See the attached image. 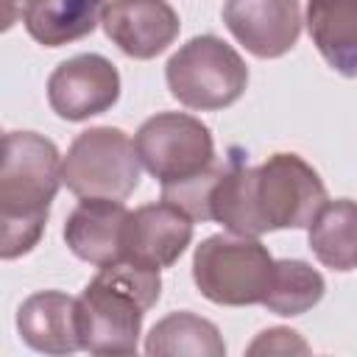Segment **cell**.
Listing matches in <instances>:
<instances>
[{"mask_svg":"<svg viewBox=\"0 0 357 357\" xmlns=\"http://www.w3.org/2000/svg\"><path fill=\"white\" fill-rule=\"evenodd\" d=\"M61 184L59 148L36 131L3 137L0 167V257L17 259L39 243Z\"/></svg>","mask_w":357,"mask_h":357,"instance_id":"1","label":"cell"},{"mask_svg":"<svg viewBox=\"0 0 357 357\" xmlns=\"http://www.w3.org/2000/svg\"><path fill=\"white\" fill-rule=\"evenodd\" d=\"M304 22L324 61L357 78V0H310Z\"/></svg>","mask_w":357,"mask_h":357,"instance_id":"14","label":"cell"},{"mask_svg":"<svg viewBox=\"0 0 357 357\" xmlns=\"http://www.w3.org/2000/svg\"><path fill=\"white\" fill-rule=\"evenodd\" d=\"M159 271L128 259L98 268L75 298L81 349L89 354H137L142 318L159 301Z\"/></svg>","mask_w":357,"mask_h":357,"instance_id":"2","label":"cell"},{"mask_svg":"<svg viewBox=\"0 0 357 357\" xmlns=\"http://www.w3.org/2000/svg\"><path fill=\"white\" fill-rule=\"evenodd\" d=\"M103 33L131 59L148 61L165 53L178 36V14L167 0H106Z\"/></svg>","mask_w":357,"mask_h":357,"instance_id":"11","label":"cell"},{"mask_svg":"<svg viewBox=\"0 0 357 357\" xmlns=\"http://www.w3.org/2000/svg\"><path fill=\"white\" fill-rule=\"evenodd\" d=\"M307 229L310 251L321 265L340 273L357 268V201H326Z\"/></svg>","mask_w":357,"mask_h":357,"instance_id":"16","label":"cell"},{"mask_svg":"<svg viewBox=\"0 0 357 357\" xmlns=\"http://www.w3.org/2000/svg\"><path fill=\"white\" fill-rule=\"evenodd\" d=\"M145 354L151 357H223L226 343L218 326L195 312L178 310L156 321L145 337Z\"/></svg>","mask_w":357,"mask_h":357,"instance_id":"17","label":"cell"},{"mask_svg":"<svg viewBox=\"0 0 357 357\" xmlns=\"http://www.w3.org/2000/svg\"><path fill=\"white\" fill-rule=\"evenodd\" d=\"M248 354H310V346L304 343V337L293 329L284 326H273L257 335V340L245 349Z\"/></svg>","mask_w":357,"mask_h":357,"instance_id":"20","label":"cell"},{"mask_svg":"<svg viewBox=\"0 0 357 357\" xmlns=\"http://www.w3.org/2000/svg\"><path fill=\"white\" fill-rule=\"evenodd\" d=\"M134 148L142 167L159 184L181 181L215 162L212 131L184 112H159L148 117L134 134Z\"/></svg>","mask_w":357,"mask_h":357,"instance_id":"7","label":"cell"},{"mask_svg":"<svg viewBox=\"0 0 357 357\" xmlns=\"http://www.w3.org/2000/svg\"><path fill=\"white\" fill-rule=\"evenodd\" d=\"M106 0H31L20 22L28 36L45 47H61L89 36L103 14Z\"/></svg>","mask_w":357,"mask_h":357,"instance_id":"15","label":"cell"},{"mask_svg":"<svg viewBox=\"0 0 357 357\" xmlns=\"http://www.w3.org/2000/svg\"><path fill=\"white\" fill-rule=\"evenodd\" d=\"M0 3H3V31H8L14 22H20L22 8H25L31 0H0Z\"/></svg>","mask_w":357,"mask_h":357,"instance_id":"21","label":"cell"},{"mask_svg":"<svg viewBox=\"0 0 357 357\" xmlns=\"http://www.w3.org/2000/svg\"><path fill=\"white\" fill-rule=\"evenodd\" d=\"M223 22L251 56L279 59L298 42L301 6L298 0H226Z\"/></svg>","mask_w":357,"mask_h":357,"instance_id":"9","label":"cell"},{"mask_svg":"<svg viewBox=\"0 0 357 357\" xmlns=\"http://www.w3.org/2000/svg\"><path fill=\"white\" fill-rule=\"evenodd\" d=\"M142 162L126 131L95 126L81 131L61 159V184L78 198L123 201L139 187Z\"/></svg>","mask_w":357,"mask_h":357,"instance_id":"5","label":"cell"},{"mask_svg":"<svg viewBox=\"0 0 357 357\" xmlns=\"http://www.w3.org/2000/svg\"><path fill=\"white\" fill-rule=\"evenodd\" d=\"M170 95L198 112H218L243 98L248 67L243 56L223 39L204 33L181 45L165 64Z\"/></svg>","mask_w":357,"mask_h":357,"instance_id":"4","label":"cell"},{"mask_svg":"<svg viewBox=\"0 0 357 357\" xmlns=\"http://www.w3.org/2000/svg\"><path fill=\"white\" fill-rule=\"evenodd\" d=\"M326 204V187L298 153H273L254 167V212L265 231L304 229Z\"/></svg>","mask_w":357,"mask_h":357,"instance_id":"6","label":"cell"},{"mask_svg":"<svg viewBox=\"0 0 357 357\" xmlns=\"http://www.w3.org/2000/svg\"><path fill=\"white\" fill-rule=\"evenodd\" d=\"M226 165H218L212 162L206 170L195 173V176H187L181 181H170V184H162V201L178 206L181 212H187L192 220H212L209 215V198H212V190L218 184V178L223 176Z\"/></svg>","mask_w":357,"mask_h":357,"instance_id":"19","label":"cell"},{"mask_svg":"<svg viewBox=\"0 0 357 357\" xmlns=\"http://www.w3.org/2000/svg\"><path fill=\"white\" fill-rule=\"evenodd\" d=\"M120 98V73L100 53H78L47 78V103L67 120L81 123L112 109Z\"/></svg>","mask_w":357,"mask_h":357,"instance_id":"8","label":"cell"},{"mask_svg":"<svg viewBox=\"0 0 357 357\" xmlns=\"http://www.w3.org/2000/svg\"><path fill=\"white\" fill-rule=\"evenodd\" d=\"M192 218L178 206L159 201L128 212L123 229V259L142 268H170L192 240Z\"/></svg>","mask_w":357,"mask_h":357,"instance_id":"10","label":"cell"},{"mask_svg":"<svg viewBox=\"0 0 357 357\" xmlns=\"http://www.w3.org/2000/svg\"><path fill=\"white\" fill-rule=\"evenodd\" d=\"M126 220H128V209L123 201L81 198V204L67 215L64 243L78 259H84L95 268L123 262Z\"/></svg>","mask_w":357,"mask_h":357,"instance_id":"12","label":"cell"},{"mask_svg":"<svg viewBox=\"0 0 357 357\" xmlns=\"http://www.w3.org/2000/svg\"><path fill=\"white\" fill-rule=\"evenodd\" d=\"M326 293L324 276L304 259H276L271 287L262 298V307L273 315H301L312 310Z\"/></svg>","mask_w":357,"mask_h":357,"instance_id":"18","label":"cell"},{"mask_svg":"<svg viewBox=\"0 0 357 357\" xmlns=\"http://www.w3.org/2000/svg\"><path fill=\"white\" fill-rule=\"evenodd\" d=\"M276 259L257 237L212 234L192 254V282L204 298L220 307L262 304Z\"/></svg>","mask_w":357,"mask_h":357,"instance_id":"3","label":"cell"},{"mask_svg":"<svg viewBox=\"0 0 357 357\" xmlns=\"http://www.w3.org/2000/svg\"><path fill=\"white\" fill-rule=\"evenodd\" d=\"M20 337L42 354H73L81 349L75 298L61 290H39L17 310Z\"/></svg>","mask_w":357,"mask_h":357,"instance_id":"13","label":"cell"}]
</instances>
